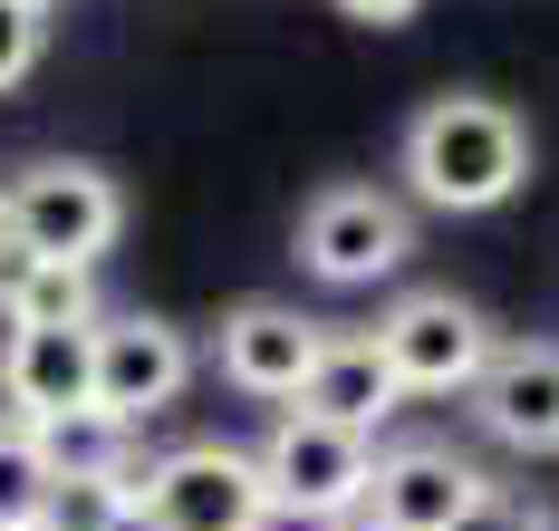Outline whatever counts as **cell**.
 <instances>
[{"instance_id": "8992f818", "label": "cell", "mask_w": 559, "mask_h": 531, "mask_svg": "<svg viewBox=\"0 0 559 531\" xmlns=\"http://www.w3.org/2000/svg\"><path fill=\"white\" fill-rule=\"evenodd\" d=\"M367 473H377V445H367V435H347V425H329V415L280 406L271 445H261V483H271V503H299V512L347 522V512L367 503Z\"/></svg>"}, {"instance_id": "277c9868", "label": "cell", "mask_w": 559, "mask_h": 531, "mask_svg": "<svg viewBox=\"0 0 559 531\" xmlns=\"http://www.w3.org/2000/svg\"><path fill=\"white\" fill-rule=\"evenodd\" d=\"M367 339H377V357L395 367L405 397H473V377H483L492 349H502L492 319H483L463 291H405Z\"/></svg>"}, {"instance_id": "44dd1931", "label": "cell", "mask_w": 559, "mask_h": 531, "mask_svg": "<svg viewBox=\"0 0 559 531\" xmlns=\"http://www.w3.org/2000/svg\"><path fill=\"white\" fill-rule=\"evenodd\" d=\"M97 531H165V512H155V503H145V493H126V503H116L107 522Z\"/></svg>"}, {"instance_id": "52a82bcc", "label": "cell", "mask_w": 559, "mask_h": 531, "mask_svg": "<svg viewBox=\"0 0 559 531\" xmlns=\"http://www.w3.org/2000/svg\"><path fill=\"white\" fill-rule=\"evenodd\" d=\"M193 387V339L165 309H107L97 319V406L116 425H155Z\"/></svg>"}, {"instance_id": "9c48e42d", "label": "cell", "mask_w": 559, "mask_h": 531, "mask_svg": "<svg viewBox=\"0 0 559 531\" xmlns=\"http://www.w3.org/2000/svg\"><path fill=\"white\" fill-rule=\"evenodd\" d=\"M492 493V473L453 445H386L377 473H367V531H453L473 503Z\"/></svg>"}, {"instance_id": "ffe728a7", "label": "cell", "mask_w": 559, "mask_h": 531, "mask_svg": "<svg viewBox=\"0 0 559 531\" xmlns=\"http://www.w3.org/2000/svg\"><path fill=\"white\" fill-rule=\"evenodd\" d=\"M251 531H347V522H329V512H299V503H271Z\"/></svg>"}, {"instance_id": "ac0fdd59", "label": "cell", "mask_w": 559, "mask_h": 531, "mask_svg": "<svg viewBox=\"0 0 559 531\" xmlns=\"http://www.w3.org/2000/svg\"><path fill=\"white\" fill-rule=\"evenodd\" d=\"M29 281V241H20V223H10V184H0V299Z\"/></svg>"}, {"instance_id": "9a60e30c", "label": "cell", "mask_w": 559, "mask_h": 531, "mask_svg": "<svg viewBox=\"0 0 559 531\" xmlns=\"http://www.w3.org/2000/svg\"><path fill=\"white\" fill-rule=\"evenodd\" d=\"M49 503H58V473L39 455V425L0 415V531H49Z\"/></svg>"}, {"instance_id": "603a6c76", "label": "cell", "mask_w": 559, "mask_h": 531, "mask_svg": "<svg viewBox=\"0 0 559 531\" xmlns=\"http://www.w3.org/2000/svg\"><path fill=\"white\" fill-rule=\"evenodd\" d=\"M347 531H367V522H347Z\"/></svg>"}, {"instance_id": "5b68a950", "label": "cell", "mask_w": 559, "mask_h": 531, "mask_svg": "<svg viewBox=\"0 0 559 531\" xmlns=\"http://www.w3.org/2000/svg\"><path fill=\"white\" fill-rule=\"evenodd\" d=\"M135 493L165 512V531H251L261 512H271L261 455H251V445H223V435L155 455V464L135 473Z\"/></svg>"}, {"instance_id": "6da1fadb", "label": "cell", "mask_w": 559, "mask_h": 531, "mask_svg": "<svg viewBox=\"0 0 559 531\" xmlns=\"http://www.w3.org/2000/svg\"><path fill=\"white\" fill-rule=\"evenodd\" d=\"M395 175H405V203H425V213H502L531 184V126L483 87H444L405 117Z\"/></svg>"}, {"instance_id": "30bf717a", "label": "cell", "mask_w": 559, "mask_h": 531, "mask_svg": "<svg viewBox=\"0 0 559 531\" xmlns=\"http://www.w3.org/2000/svg\"><path fill=\"white\" fill-rule=\"evenodd\" d=\"M463 406L502 455H559V339H502Z\"/></svg>"}, {"instance_id": "2e32d148", "label": "cell", "mask_w": 559, "mask_h": 531, "mask_svg": "<svg viewBox=\"0 0 559 531\" xmlns=\"http://www.w3.org/2000/svg\"><path fill=\"white\" fill-rule=\"evenodd\" d=\"M39 49H49V10H20V0H0V97L39 68Z\"/></svg>"}, {"instance_id": "e0dca14e", "label": "cell", "mask_w": 559, "mask_h": 531, "mask_svg": "<svg viewBox=\"0 0 559 531\" xmlns=\"http://www.w3.org/2000/svg\"><path fill=\"white\" fill-rule=\"evenodd\" d=\"M453 531H550V512H540L531 493H502V483H492V493H483V503H473Z\"/></svg>"}, {"instance_id": "d6986e66", "label": "cell", "mask_w": 559, "mask_h": 531, "mask_svg": "<svg viewBox=\"0 0 559 531\" xmlns=\"http://www.w3.org/2000/svg\"><path fill=\"white\" fill-rule=\"evenodd\" d=\"M337 10H347V20H367V30H395V20H415L425 0H337Z\"/></svg>"}, {"instance_id": "7402d4cb", "label": "cell", "mask_w": 559, "mask_h": 531, "mask_svg": "<svg viewBox=\"0 0 559 531\" xmlns=\"http://www.w3.org/2000/svg\"><path fill=\"white\" fill-rule=\"evenodd\" d=\"M20 10H49V0H20Z\"/></svg>"}, {"instance_id": "ba28073f", "label": "cell", "mask_w": 559, "mask_h": 531, "mask_svg": "<svg viewBox=\"0 0 559 531\" xmlns=\"http://www.w3.org/2000/svg\"><path fill=\"white\" fill-rule=\"evenodd\" d=\"M319 349H329V319H309L299 299H241V309H223L213 367H223V387H241V397L289 406L299 377L319 367Z\"/></svg>"}, {"instance_id": "3957f363", "label": "cell", "mask_w": 559, "mask_h": 531, "mask_svg": "<svg viewBox=\"0 0 559 531\" xmlns=\"http://www.w3.org/2000/svg\"><path fill=\"white\" fill-rule=\"evenodd\" d=\"M10 223L29 241V261H68V271H97L126 233V193H116L107 165H78V155H49L29 175H10Z\"/></svg>"}, {"instance_id": "7c38bea8", "label": "cell", "mask_w": 559, "mask_h": 531, "mask_svg": "<svg viewBox=\"0 0 559 531\" xmlns=\"http://www.w3.org/2000/svg\"><path fill=\"white\" fill-rule=\"evenodd\" d=\"M289 406H299V415H329V425H347V435H367V445H377V425L405 406V387H395V367L377 357L367 329H329V349H319V367L299 377V397H289Z\"/></svg>"}, {"instance_id": "8fae6325", "label": "cell", "mask_w": 559, "mask_h": 531, "mask_svg": "<svg viewBox=\"0 0 559 531\" xmlns=\"http://www.w3.org/2000/svg\"><path fill=\"white\" fill-rule=\"evenodd\" d=\"M0 406L20 425L97 406V329H10L0 339Z\"/></svg>"}, {"instance_id": "5bb4252c", "label": "cell", "mask_w": 559, "mask_h": 531, "mask_svg": "<svg viewBox=\"0 0 559 531\" xmlns=\"http://www.w3.org/2000/svg\"><path fill=\"white\" fill-rule=\"evenodd\" d=\"M10 329H97V271H68V261H29V281L0 299Z\"/></svg>"}, {"instance_id": "4fadbf2b", "label": "cell", "mask_w": 559, "mask_h": 531, "mask_svg": "<svg viewBox=\"0 0 559 531\" xmlns=\"http://www.w3.org/2000/svg\"><path fill=\"white\" fill-rule=\"evenodd\" d=\"M39 455H49L58 483H135V425H116L107 406H78L58 415V425H39Z\"/></svg>"}, {"instance_id": "7a4b0ae2", "label": "cell", "mask_w": 559, "mask_h": 531, "mask_svg": "<svg viewBox=\"0 0 559 531\" xmlns=\"http://www.w3.org/2000/svg\"><path fill=\"white\" fill-rule=\"evenodd\" d=\"M405 261H415V213H405V193L337 175V184H319V193L299 203V271H309L319 291H377Z\"/></svg>"}]
</instances>
